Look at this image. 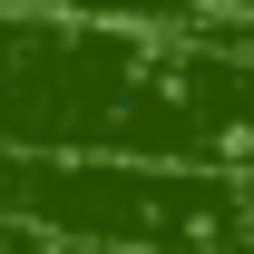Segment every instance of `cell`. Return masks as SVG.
I'll list each match as a JSON object with an SVG mask.
<instances>
[{"label": "cell", "instance_id": "obj_1", "mask_svg": "<svg viewBox=\"0 0 254 254\" xmlns=\"http://www.w3.org/2000/svg\"><path fill=\"white\" fill-rule=\"evenodd\" d=\"M205 10H245V20H254V0H205Z\"/></svg>", "mask_w": 254, "mask_h": 254}]
</instances>
